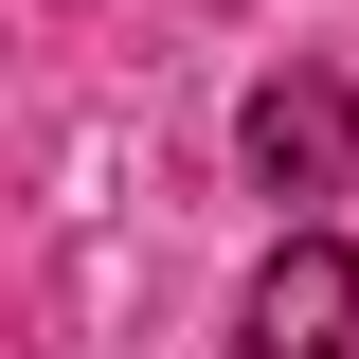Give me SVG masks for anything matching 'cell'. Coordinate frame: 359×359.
I'll return each mask as SVG.
<instances>
[{
	"mask_svg": "<svg viewBox=\"0 0 359 359\" xmlns=\"http://www.w3.org/2000/svg\"><path fill=\"white\" fill-rule=\"evenodd\" d=\"M233 359H359V252L341 233H287L233 306Z\"/></svg>",
	"mask_w": 359,
	"mask_h": 359,
	"instance_id": "1",
	"label": "cell"
},
{
	"mask_svg": "<svg viewBox=\"0 0 359 359\" xmlns=\"http://www.w3.org/2000/svg\"><path fill=\"white\" fill-rule=\"evenodd\" d=\"M233 144H252L269 198H341V162H359V90H341V72H269Z\"/></svg>",
	"mask_w": 359,
	"mask_h": 359,
	"instance_id": "2",
	"label": "cell"
}]
</instances>
